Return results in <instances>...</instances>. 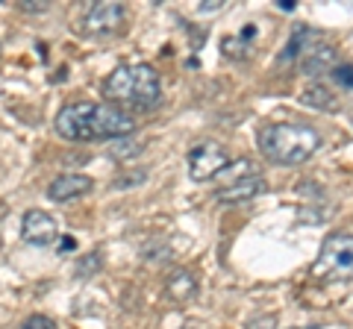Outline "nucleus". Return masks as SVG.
I'll return each instance as SVG.
<instances>
[{
	"mask_svg": "<svg viewBox=\"0 0 353 329\" xmlns=\"http://www.w3.org/2000/svg\"><path fill=\"white\" fill-rule=\"evenodd\" d=\"M136 129L130 112L112 103H68L57 115V133L68 141H106L127 138Z\"/></svg>",
	"mask_w": 353,
	"mask_h": 329,
	"instance_id": "obj_1",
	"label": "nucleus"
},
{
	"mask_svg": "<svg viewBox=\"0 0 353 329\" xmlns=\"http://www.w3.org/2000/svg\"><path fill=\"white\" fill-rule=\"evenodd\" d=\"M103 97L118 109H153L162 100V83L153 65H118V68L106 76Z\"/></svg>",
	"mask_w": 353,
	"mask_h": 329,
	"instance_id": "obj_2",
	"label": "nucleus"
},
{
	"mask_svg": "<svg viewBox=\"0 0 353 329\" xmlns=\"http://www.w3.org/2000/svg\"><path fill=\"white\" fill-rule=\"evenodd\" d=\"M321 147V136L315 127L301 120H280L259 129V150L274 164H303Z\"/></svg>",
	"mask_w": 353,
	"mask_h": 329,
	"instance_id": "obj_3",
	"label": "nucleus"
},
{
	"mask_svg": "<svg viewBox=\"0 0 353 329\" xmlns=\"http://www.w3.org/2000/svg\"><path fill=\"white\" fill-rule=\"evenodd\" d=\"M312 273L324 282L353 279V235L350 233L327 235L321 250H318V262Z\"/></svg>",
	"mask_w": 353,
	"mask_h": 329,
	"instance_id": "obj_4",
	"label": "nucleus"
},
{
	"mask_svg": "<svg viewBox=\"0 0 353 329\" xmlns=\"http://www.w3.org/2000/svg\"><path fill=\"white\" fill-rule=\"evenodd\" d=\"M230 164L227 150L218 145V141H201L189 150V173L197 182H209L215 180L221 171Z\"/></svg>",
	"mask_w": 353,
	"mask_h": 329,
	"instance_id": "obj_5",
	"label": "nucleus"
},
{
	"mask_svg": "<svg viewBox=\"0 0 353 329\" xmlns=\"http://www.w3.org/2000/svg\"><path fill=\"white\" fill-rule=\"evenodd\" d=\"M127 9L121 3H112V0H94L92 6L83 12V30L92 32V36H112L124 27Z\"/></svg>",
	"mask_w": 353,
	"mask_h": 329,
	"instance_id": "obj_6",
	"label": "nucleus"
},
{
	"mask_svg": "<svg viewBox=\"0 0 353 329\" xmlns=\"http://www.w3.org/2000/svg\"><path fill=\"white\" fill-rule=\"evenodd\" d=\"M21 238H24L27 244H36V247H50L53 241L59 238V226L48 212L30 209L24 215V221H21Z\"/></svg>",
	"mask_w": 353,
	"mask_h": 329,
	"instance_id": "obj_7",
	"label": "nucleus"
},
{
	"mask_svg": "<svg viewBox=\"0 0 353 329\" xmlns=\"http://www.w3.org/2000/svg\"><path fill=\"white\" fill-rule=\"evenodd\" d=\"M92 189H94V180L85 177V173H62V177H57L48 185V197L53 203H68L88 194Z\"/></svg>",
	"mask_w": 353,
	"mask_h": 329,
	"instance_id": "obj_8",
	"label": "nucleus"
},
{
	"mask_svg": "<svg viewBox=\"0 0 353 329\" xmlns=\"http://www.w3.org/2000/svg\"><path fill=\"white\" fill-rule=\"evenodd\" d=\"M297 65H301V71L315 76V74H327L330 68H336V47L327 45V41H315V45H309L301 59H297Z\"/></svg>",
	"mask_w": 353,
	"mask_h": 329,
	"instance_id": "obj_9",
	"label": "nucleus"
},
{
	"mask_svg": "<svg viewBox=\"0 0 353 329\" xmlns=\"http://www.w3.org/2000/svg\"><path fill=\"white\" fill-rule=\"evenodd\" d=\"M265 191V180L262 177H250V180H241L236 185H224L218 189V203H227V206H239V203H248L253 197H259Z\"/></svg>",
	"mask_w": 353,
	"mask_h": 329,
	"instance_id": "obj_10",
	"label": "nucleus"
},
{
	"mask_svg": "<svg viewBox=\"0 0 353 329\" xmlns=\"http://www.w3.org/2000/svg\"><path fill=\"white\" fill-rule=\"evenodd\" d=\"M165 294H168L171 300H176V303H185V300H192L194 294H197V279L192 277L189 270H174L171 277H168V282H165Z\"/></svg>",
	"mask_w": 353,
	"mask_h": 329,
	"instance_id": "obj_11",
	"label": "nucleus"
},
{
	"mask_svg": "<svg viewBox=\"0 0 353 329\" xmlns=\"http://www.w3.org/2000/svg\"><path fill=\"white\" fill-rule=\"evenodd\" d=\"M250 177H259V171H256V164H253L250 159H236V162H230L224 171L218 173V180L224 182V185H236L241 180H250ZM221 185V189H224Z\"/></svg>",
	"mask_w": 353,
	"mask_h": 329,
	"instance_id": "obj_12",
	"label": "nucleus"
},
{
	"mask_svg": "<svg viewBox=\"0 0 353 329\" xmlns=\"http://www.w3.org/2000/svg\"><path fill=\"white\" fill-rule=\"evenodd\" d=\"M250 39H256V27H253V24H248L245 30L239 32V36H230V39L221 41V50H224V56H230V59H245L248 56V45H245V41H250Z\"/></svg>",
	"mask_w": 353,
	"mask_h": 329,
	"instance_id": "obj_13",
	"label": "nucleus"
},
{
	"mask_svg": "<svg viewBox=\"0 0 353 329\" xmlns=\"http://www.w3.org/2000/svg\"><path fill=\"white\" fill-rule=\"evenodd\" d=\"M315 41H321V36H318L315 30H309V27H297V30L292 32L289 47H285L283 56H285V59H301V53H303L309 45H315Z\"/></svg>",
	"mask_w": 353,
	"mask_h": 329,
	"instance_id": "obj_14",
	"label": "nucleus"
},
{
	"mask_svg": "<svg viewBox=\"0 0 353 329\" xmlns=\"http://www.w3.org/2000/svg\"><path fill=\"white\" fill-rule=\"evenodd\" d=\"M301 100L306 106H315V109H327V112H333V109H339V100L333 97V92L324 89V85H309V89H303V97Z\"/></svg>",
	"mask_w": 353,
	"mask_h": 329,
	"instance_id": "obj_15",
	"label": "nucleus"
},
{
	"mask_svg": "<svg viewBox=\"0 0 353 329\" xmlns=\"http://www.w3.org/2000/svg\"><path fill=\"white\" fill-rule=\"evenodd\" d=\"M103 268V256H101V250H92L80 265H77V277H83V279H88V277H94L97 270Z\"/></svg>",
	"mask_w": 353,
	"mask_h": 329,
	"instance_id": "obj_16",
	"label": "nucleus"
},
{
	"mask_svg": "<svg viewBox=\"0 0 353 329\" xmlns=\"http://www.w3.org/2000/svg\"><path fill=\"white\" fill-rule=\"evenodd\" d=\"M109 153H112L115 159H132V156H139V153H145V145H141V141H127V138H121L118 145L109 147Z\"/></svg>",
	"mask_w": 353,
	"mask_h": 329,
	"instance_id": "obj_17",
	"label": "nucleus"
},
{
	"mask_svg": "<svg viewBox=\"0 0 353 329\" xmlns=\"http://www.w3.org/2000/svg\"><path fill=\"white\" fill-rule=\"evenodd\" d=\"M21 329H57V323H53L48 315H30L27 321L21 323Z\"/></svg>",
	"mask_w": 353,
	"mask_h": 329,
	"instance_id": "obj_18",
	"label": "nucleus"
},
{
	"mask_svg": "<svg viewBox=\"0 0 353 329\" xmlns=\"http://www.w3.org/2000/svg\"><path fill=\"white\" fill-rule=\"evenodd\" d=\"M245 329H277V315H259V317H250Z\"/></svg>",
	"mask_w": 353,
	"mask_h": 329,
	"instance_id": "obj_19",
	"label": "nucleus"
},
{
	"mask_svg": "<svg viewBox=\"0 0 353 329\" xmlns=\"http://www.w3.org/2000/svg\"><path fill=\"white\" fill-rule=\"evenodd\" d=\"M333 76H336V83L345 85V89H353V65H336Z\"/></svg>",
	"mask_w": 353,
	"mask_h": 329,
	"instance_id": "obj_20",
	"label": "nucleus"
},
{
	"mask_svg": "<svg viewBox=\"0 0 353 329\" xmlns=\"http://www.w3.org/2000/svg\"><path fill=\"white\" fill-rule=\"evenodd\" d=\"M48 0H21L18 9L21 12H48Z\"/></svg>",
	"mask_w": 353,
	"mask_h": 329,
	"instance_id": "obj_21",
	"label": "nucleus"
},
{
	"mask_svg": "<svg viewBox=\"0 0 353 329\" xmlns=\"http://www.w3.org/2000/svg\"><path fill=\"white\" fill-rule=\"evenodd\" d=\"M277 3H280V9H283V12H294V0H277Z\"/></svg>",
	"mask_w": 353,
	"mask_h": 329,
	"instance_id": "obj_22",
	"label": "nucleus"
},
{
	"mask_svg": "<svg viewBox=\"0 0 353 329\" xmlns=\"http://www.w3.org/2000/svg\"><path fill=\"white\" fill-rule=\"evenodd\" d=\"M62 250H74V238L71 235H62Z\"/></svg>",
	"mask_w": 353,
	"mask_h": 329,
	"instance_id": "obj_23",
	"label": "nucleus"
},
{
	"mask_svg": "<svg viewBox=\"0 0 353 329\" xmlns=\"http://www.w3.org/2000/svg\"><path fill=\"white\" fill-rule=\"evenodd\" d=\"M292 329H312V326H292Z\"/></svg>",
	"mask_w": 353,
	"mask_h": 329,
	"instance_id": "obj_24",
	"label": "nucleus"
},
{
	"mask_svg": "<svg viewBox=\"0 0 353 329\" xmlns=\"http://www.w3.org/2000/svg\"><path fill=\"white\" fill-rule=\"evenodd\" d=\"M185 329H192V326H185Z\"/></svg>",
	"mask_w": 353,
	"mask_h": 329,
	"instance_id": "obj_25",
	"label": "nucleus"
}]
</instances>
